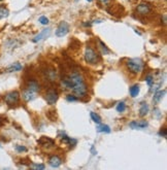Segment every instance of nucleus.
I'll return each instance as SVG.
<instances>
[{"instance_id":"nucleus-11","label":"nucleus","mask_w":167,"mask_h":170,"mask_svg":"<svg viewBox=\"0 0 167 170\" xmlns=\"http://www.w3.org/2000/svg\"><path fill=\"white\" fill-rule=\"evenodd\" d=\"M51 34V29L50 28H47V29H43L42 32H39L37 35L33 38V42H38V41H42L43 39H47L48 37L50 36Z\"/></svg>"},{"instance_id":"nucleus-10","label":"nucleus","mask_w":167,"mask_h":170,"mask_svg":"<svg viewBox=\"0 0 167 170\" xmlns=\"http://www.w3.org/2000/svg\"><path fill=\"white\" fill-rule=\"evenodd\" d=\"M38 144L42 145L45 149H50V147H55V141L50 137L47 136H42V137L38 139Z\"/></svg>"},{"instance_id":"nucleus-35","label":"nucleus","mask_w":167,"mask_h":170,"mask_svg":"<svg viewBox=\"0 0 167 170\" xmlns=\"http://www.w3.org/2000/svg\"><path fill=\"white\" fill-rule=\"evenodd\" d=\"M1 1H3V0H0V2H1Z\"/></svg>"},{"instance_id":"nucleus-20","label":"nucleus","mask_w":167,"mask_h":170,"mask_svg":"<svg viewBox=\"0 0 167 170\" xmlns=\"http://www.w3.org/2000/svg\"><path fill=\"white\" fill-rule=\"evenodd\" d=\"M165 93H166L165 90H163V91H157L156 93H155V95H154L153 101L156 102V103H158L159 101H161V99L163 98V96L165 95Z\"/></svg>"},{"instance_id":"nucleus-34","label":"nucleus","mask_w":167,"mask_h":170,"mask_svg":"<svg viewBox=\"0 0 167 170\" xmlns=\"http://www.w3.org/2000/svg\"><path fill=\"white\" fill-rule=\"evenodd\" d=\"M87 1H88V2H92L93 0H87Z\"/></svg>"},{"instance_id":"nucleus-8","label":"nucleus","mask_w":167,"mask_h":170,"mask_svg":"<svg viewBox=\"0 0 167 170\" xmlns=\"http://www.w3.org/2000/svg\"><path fill=\"white\" fill-rule=\"evenodd\" d=\"M137 14L140 16H147V14H150L152 11V5L150 3H146V2H142L137 5L136 7Z\"/></svg>"},{"instance_id":"nucleus-12","label":"nucleus","mask_w":167,"mask_h":170,"mask_svg":"<svg viewBox=\"0 0 167 170\" xmlns=\"http://www.w3.org/2000/svg\"><path fill=\"white\" fill-rule=\"evenodd\" d=\"M130 128H132V129H144V128H147V126H149V123L147 122V121L144 120H141V121H133V122L130 123Z\"/></svg>"},{"instance_id":"nucleus-29","label":"nucleus","mask_w":167,"mask_h":170,"mask_svg":"<svg viewBox=\"0 0 167 170\" xmlns=\"http://www.w3.org/2000/svg\"><path fill=\"white\" fill-rule=\"evenodd\" d=\"M16 150L18 153H25V152H27V149H26L24 145H17Z\"/></svg>"},{"instance_id":"nucleus-26","label":"nucleus","mask_w":167,"mask_h":170,"mask_svg":"<svg viewBox=\"0 0 167 170\" xmlns=\"http://www.w3.org/2000/svg\"><path fill=\"white\" fill-rule=\"evenodd\" d=\"M30 168L32 169H36V170H43L45 168V166L43 164H36V163H32L30 164Z\"/></svg>"},{"instance_id":"nucleus-4","label":"nucleus","mask_w":167,"mask_h":170,"mask_svg":"<svg viewBox=\"0 0 167 170\" xmlns=\"http://www.w3.org/2000/svg\"><path fill=\"white\" fill-rule=\"evenodd\" d=\"M20 93L18 91H11L8 92L7 94L4 95V101L8 106H14L19 104L20 102Z\"/></svg>"},{"instance_id":"nucleus-22","label":"nucleus","mask_w":167,"mask_h":170,"mask_svg":"<svg viewBox=\"0 0 167 170\" xmlns=\"http://www.w3.org/2000/svg\"><path fill=\"white\" fill-rule=\"evenodd\" d=\"M8 14H9L8 9H7L5 6L0 5V20H1V19L6 18V17H8Z\"/></svg>"},{"instance_id":"nucleus-6","label":"nucleus","mask_w":167,"mask_h":170,"mask_svg":"<svg viewBox=\"0 0 167 170\" xmlns=\"http://www.w3.org/2000/svg\"><path fill=\"white\" fill-rule=\"evenodd\" d=\"M45 99L49 105H54L56 102L58 101V99H59V94H58V92L55 91V90L50 89L48 90L47 93H45Z\"/></svg>"},{"instance_id":"nucleus-1","label":"nucleus","mask_w":167,"mask_h":170,"mask_svg":"<svg viewBox=\"0 0 167 170\" xmlns=\"http://www.w3.org/2000/svg\"><path fill=\"white\" fill-rule=\"evenodd\" d=\"M61 84L64 88L71 90L77 98H84L88 95V86L84 76L79 71L72 69L69 73L64 74L61 77Z\"/></svg>"},{"instance_id":"nucleus-24","label":"nucleus","mask_w":167,"mask_h":170,"mask_svg":"<svg viewBox=\"0 0 167 170\" xmlns=\"http://www.w3.org/2000/svg\"><path fill=\"white\" fill-rule=\"evenodd\" d=\"M90 116H91L92 120L97 124V125H98V124H101V118L97 115V113H93V111H92V113H90Z\"/></svg>"},{"instance_id":"nucleus-16","label":"nucleus","mask_w":167,"mask_h":170,"mask_svg":"<svg viewBox=\"0 0 167 170\" xmlns=\"http://www.w3.org/2000/svg\"><path fill=\"white\" fill-rule=\"evenodd\" d=\"M47 118L49 119L51 122H56L58 120V115H57V110L56 109H50L47 111Z\"/></svg>"},{"instance_id":"nucleus-2","label":"nucleus","mask_w":167,"mask_h":170,"mask_svg":"<svg viewBox=\"0 0 167 170\" xmlns=\"http://www.w3.org/2000/svg\"><path fill=\"white\" fill-rule=\"evenodd\" d=\"M84 58L85 61L90 65H96L101 61V57L98 54V52L90 45H87L86 50H85Z\"/></svg>"},{"instance_id":"nucleus-23","label":"nucleus","mask_w":167,"mask_h":170,"mask_svg":"<svg viewBox=\"0 0 167 170\" xmlns=\"http://www.w3.org/2000/svg\"><path fill=\"white\" fill-rule=\"evenodd\" d=\"M98 45H99V47H100L99 48H100V50H101V53H102L103 55H108V54H110V50H108V48H107V47H106V45L102 42V41L99 40V41H98Z\"/></svg>"},{"instance_id":"nucleus-21","label":"nucleus","mask_w":167,"mask_h":170,"mask_svg":"<svg viewBox=\"0 0 167 170\" xmlns=\"http://www.w3.org/2000/svg\"><path fill=\"white\" fill-rule=\"evenodd\" d=\"M97 131L101 133H110V128L107 125H103V124H98Z\"/></svg>"},{"instance_id":"nucleus-3","label":"nucleus","mask_w":167,"mask_h":170,"mask_svg":"<svg viewBox=\"0 0 167 170\" xmlns=\"http://www.w3.org/2000/svg\"><path fill=\"white\" fill-rule=\"evenodd\" d=\"M127 68L132 74H138L144 69V63L139 58H133V59L128 60L127 62Z\"/></svg>"},{"instance_id":"nucleus-33","label":"nucleus","mask_w":167,"mask_h":170,"mask_svg":"<svg viewBox=\"0 0 167 170\" xmlns=\"http://www.w3.org/2000/svg\"><path fill=\"white\" fill-rule=\"evenodd\" d=\"M2 125H3V119L0 118V126H2Z\"/></svg>"},{"instance_id":"nucleus-28","label":"nucleus","mask_w":167,"mask_h":170,"mask_svg":"<svg viewBox=\"0 0 167 170\" xmlns=\"http://www.w3.org/2000/svg\"><path fill=\"white\" fill-rule=\"evenodd\" d=\"M39 23L40 24H42V25H48L49 24V19L47 18V17H45V16H42L39 18Z\"/></svg>"},{"instance_id":"nucleus-13","label":"nucleus","mask_w":167,"mask_h":170,"mask_svg":"<svg viewBox=\"0 0 167 170\" xmlns=\"http://www.w3.org/2000/svg\"><path fill=\"white\" fill-rule=\"evenodd\" d=\"M108 13H110L111 16H123L124 14V8H123L121 5H111L110 8L107 9Z\"/></svg>"},{"instance_id":"nucleus-15","label":"nucleus","mask_w":167,"mask_h":170,"mask_svg":"<svg viewBox=\"0 0 167 170\" xmlns=\"http://www.w3.org/2000/svg\"><path fill=\"white\" fill-rule=\"evenodd\" d=\"M22 70V65L20 63H14V64H11V66H8L5 69V72L7 73H11V72H16V71H20Z\"/></svg>"},{"instance_id":"nucleus-30","label":"nucleus","mask_w":167,"mask_h":170,"mask_svg":"<svg viewBox=\"0 0 167 170\" xmlns=\"http://www.w3.org/2000/svg\"><path fill=\"white\" fill-rule=\"evenodd\" d=\"M66 99H67L68 101H70V102H74V101H77V100H79V98H77V97L74 95V94H73V95H67V96H66Z\"/></svg>"},{"instance_id":"nucleus-14","label":"nucleus","mask_w":167,"mask_h":170,"mask_svg":"<svg viewBox=\"0 0 167 170\" xmlns=\"http://www.w3.org/2000/svg\"><path fill=\"white\" fill-rule=\"evenodd\" d=\"M49 164L50 166L54 167V168H57V167H59L60 165L62 164V159L58 156V155H52V156L49 158Z\"/></svg>"},{"instance_id":"nucleus-32","label":"nucleus","mask_w":167,"mask_h":170,"mask_svg":"<svg viewBox=\"0 0 167 170\" xmlns=\"http://www.w3.org/2000/svg\"><path fill=\"white\" fill-rule=\"evenodd\" d=\"M98 1L102 4H108L110 2V0H98Z\"/></svg>"},{"instance_id":"nucleus-27","label":"nucleus","mask_w":167,"mask_h":170,"mask_svg":"<svg viewBox=\"0 0 167 170\" xmlns=\"http://www.w3.org/2000/svg\"><path fill=\"white\" fill-rule=\"evenodd\" d=\"M146 82H147V85L149 87H152V86H153V85H154V77H153V75H151V74L147 75Z\"/></svg>"},{"instance_id":"nucleus-31","label":"nucleus","mask_w":167,"mask_h":170,"mask_svg":"<svg viewBox=\"0 0 167 170\" xmlns=\"http://www.w3.org/2000/svg\"><path fill=\"white\" fill-rule=\"evenodd\" d=\"M159 135H160V136H163V137H166V136H167V132H166V129H165V128L161 129V131L159 132Z\"/></svg>"},{"instance_id":"nucleus-19","label":"nucleus","mask_w":167,"mask_h":170,"mask_svg":"<svg viewBox=\"0 0 167 170\" xmlns=\"http://www.w3.org/2000/svg\"><path fill=\"white\" fill-rule=\"evenodd\" d=\"M139 91H140V90H139V86H138V85H133V86L129 90L130 95H131V97H133V98H135V97L138 96Z\"/></svg>"},{"instance_id":"nucleus-7","label":"nucleus","mask_w":167,"mask_h":170,"mask_svg":"<svg viewBox=\"0 0 167 170\" xmlns=\"http://www.w3.org/2000/svg\"><path fill=\"white\" fill-rule=\"evenodd\" d=\"M37 94L38 93H36V92L32 91V90L27 89V88H24L23 92H22V99H23L24 101H26V102H30V101H32L33 99L36 98Z\"/></svg>"},{"instance_id":"nucleus-9","label":"nucleus","mask_w":167,"mask_h":170,"mask_svg":"<svg viewBox=\"0 0 167 170\" xmlns=\"http://www.w3.org/2000/svg\"><path fill=\"white\" fill-rule=\"evenodd\" d=\"M68 32H69L68 23H66V22H61V23L59 24V26H58L57 30H56V35H57L58 37H63V36H65Z\"/></svg>"},{"instance_id":"nucleus-5","label":"nucleus","mask_w":167,"mask_h":170,"mask_svg":"<svg viewBox=\"0 0 167 170\" xmlns=\"http://www.w3.org/2000/svg\"><path fill=\"white\" fill-rule=\"evenodd\" d=\"M42 73L45 75V79H48L50 82H55L57 81L58 72L53 66H48L42 70Z\"/></svg>"},{"instance_id":"nucleus-18","label":"nucleus","mask_w":167,"mask_h":170,"mask_svg":"<svg viewBox=\"0 0 167 170\" xmlns=\"http://www.w3.org/2000/svg\"><path fill=\"white\" fill-rule=\"evenodd\" d=\"M147 113H149V105H147L146 102H142L139 108V116L141 118H144V116H146L147 115Z\"/></svg>"},{"instance_id":"nucleus-17","label":"nucleus","mask_w":167,"mask_h":170,"mask_svg":"<svg viewBox=\"0 0 167 170\" xmlns=\"http://www.w3.org/2000/svg\"><path fill=\"white\" fill-rule=\"evenodd\" d=\"M61 140H62V142H64V143H66V144H68L69 147H74V145L76 144V139H73V138H70V137L66 136L65 134L62 135Z\"/></svg>"},{"instance_id":"nucleus-25","label":"nucleus","mask_w":167,"mask_h":170,"mask_svg":"<svg viewBox=\"0 0 167 170\" xmlns=\"http://www.w3.org/2000/svg\"><path fill=\"white\" fill-rule=\"evenodd\" d=\"M125 110H126V104L124 102H119L118 105H117V111L122 113H124Z\"/></svg>"}]
</instances>
